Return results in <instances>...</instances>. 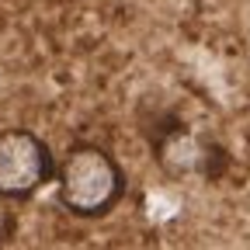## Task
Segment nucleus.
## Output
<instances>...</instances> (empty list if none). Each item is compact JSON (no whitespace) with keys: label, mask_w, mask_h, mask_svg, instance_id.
Segmentation results:
<instances>
[{"label":"nucleus","mask_w":250,"mask_h":250,"mask_svg":"<svg viewBox=\"0 0 250 250\" xmlns=\"http://www.w3.org/2000/svg\"><path fill=\"white\" fill-rule=\"evenodd\" d=\"M56 181L62 208L80 219L108 215L125 195V170L104 146L94 143H77L73 149H66V156L59 160Z\"/></svg>","instance_id":"1"},{"label":"nucleus","mask_w":250,"mask_h":250,"mask_svg":"<svg viewBox=\"0 0 250 250\" xmlns=\"http://www.w3.org/2000/svg\"><path fill=\"white\" fill-rule=\"evenodd\" d=\"M56 156L42 136L31 129L0 132V198L24 202L56 177Z\"/></svg>","instance_id":"2"},{"label":"nucleus","mask_w":250,"mask_h":250,"mask_svg":"<svg viewBox=\"0 0 250 250\" xmlns=\"http://www.w3.org/2000/svg\"><path fill=\"white\" fill-rule=\"evenodd\" d=\"M49 4H80V0H49Z\"/></svg>","instance_id":"5"},{"label":"nucleus","mask_w":250,"mask_h":250,"mask_svg":"<svg viewBox=\"0 0 250 250\" xmlns=\"http://www.w3.org/2000/svg\"><path fill=\"white\" fill-rule=\"evenodd\" d=\"M219 160V146L188 125H170L156 139V164L170 177H215Z\"/></svg>","instance_id":"3"},{"label":"nucleus","mask_w":250,"mask_h":250,"mask_svg":"<svg viewBox=\"0 0 250 250\" xmlns=\"http://www.w3.org/2000/svg\"><path fill=\"white\" fill-rule=\"evenodd\" d=\"M7 226H11V219H7V212H4V208H0V240L7 236Z\"/></svg>","instance_id":"4"}]
</instances>
